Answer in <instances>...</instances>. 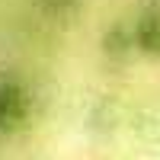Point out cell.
<instances>
[{"mask_svg": "<svg viewBox=\"0 0 160 160\" xmlns=\"http://www.w3.org/2000/svg\"><path fill=\"white\" fill-rule=\"evenodd\" d=\"M32 115V93L19 77H0V131H19Z\"/></svg>", "mask_w": 160, "mask_h": 160, "instance_id": "6da1fadb", "label": "cell"}, {"mask_svg": "<svg viewBox=\"0 0 160 160\" xmlns=\"http://www.w3.org/2000/svg\"><path fill=\"white\" fill-rule=\"evenodd\" d=\"M131 42H135V51L160 58V10H144L131 22Z\"/></svg>", "mask_w": 160, "mask_h": 160, "instance_id": "7a4b0ae2", "label": "cell"}, {"mask_svg": "<svg viewBox=\"0 0 160 160\" xmlns=\"http://www.w3.org/2000/svg\"><path fill=\"white\" fill-rule=\"evenodd\" d=\"M106 55L109 58H128L135 51V42H131V26H115V29L106 35Z\"/></svg>", "mask_w": 160, "mask_h": 160, "instance_id": "3957f363", "label": "cell"}, {"mask_svg": "<svg viewBox=\"0 0 160 160\" xmlns=\"http://www.w3.org/2000/svg\"><path fill=\"white\" fill-rule=\"evenodd\" d=\"M48 16H68V13L77 7V0H35Z\"/></svg>", "mask_w": 160, "mask_h": 160, "instance_id": "277c9868", "label": "cell"}]
</instances>
